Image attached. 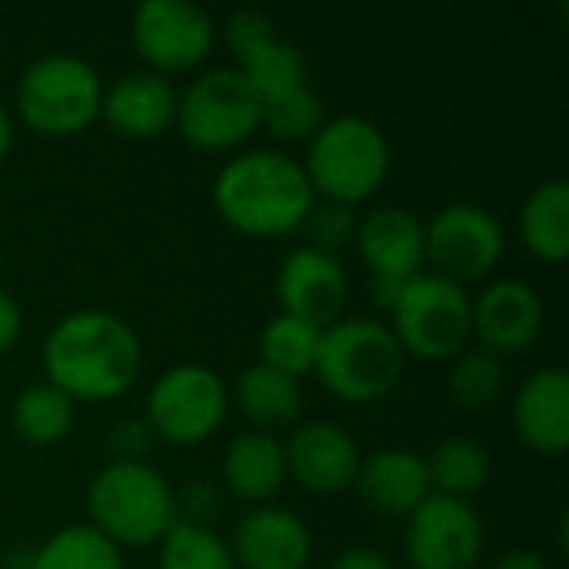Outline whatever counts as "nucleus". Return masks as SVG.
<instances>
[{"label":"nucleus","mask_w":569,"mask_h":569,"mask_svg":"<svg viewBox=\"0 0 569 569\" xmlns=\"http://www.w3.org/2000/svg\"><path fill=\"white\" fill-rule=\"evenodd\" d=\"M447 383H450V397L460 407L480 410V407L493 403L497 393L503 390V363H500V357H493L483 347L460 350L453 357V367H450Z\"/></svg>","instance_id":"c756f323"},{"label":"nucleus","mask_w":569,"mask_h":569,"mask_svg":"<svg viewBox=\"0 0 569 569\" xmlns=\"http://www.w3.org/2000/svg\"><path fill=\"white\" fill-rule=\"evenodd\" d=\"M543 297L520 277H500L473 300V333L493 357L533 347L543 330Z\"/></svg>","instance_id":"4468645a"},{"label":"nucleus","mask_w":569,"mask_h":569,"mask_svg":"<svg viewBox=\"0 0 569 569\" xmlns=\"http://www.w3.org/2000/svg\"><path fill=\"white\" fill-rule=\"evenodd\" d=\"M237 70L250 80L260 103L307 87V57H303V50L297 43H290L287 37H280V33L273 40H267L263 47H257L250 57H243Z\"/></svg>","instance_id":"bb28decb"},{"label":"nucleus","mask_w":569,"mask_h":569,"mask_svg":"<svg viewBox=\"0 0 569 569\" xmlns=\"http://www.w3.org/2000/svg\"><path fill=\"white\" fill-rule=\"evenodd\" d=\"M493 569H550L547 567V560L537 553V550H507Z\"/></svg>","instance_id":"e433bc0d"},{"label":"nucleus","mask_w":569,"mask_h":569,"mask_svg":"<svg viewBox=\"0 0 569 569\" xmlns=\"http://www.w3.org/2000/svg\"><path fill=\"white\" fill-rule=\"evenodd\" d=\"M423 460H427L430 490L443 497L467 500L490 477V453L473 437H447Z\"/></svg>","instance_id":"b1692460"},{"label":"nucleus","mask_w":569,"mask_h":569,"mask_svg":"<svg viewBox=\"0 0 569 569\" xmlns=\"http://www.w3.org/2000/svg\"><path fill=\"white\" fill-rule=\"evenodd\" d=\"M143 367L137 330L110 310H73L43 337V370L53 387L77 400L120 397Z\"/></svg>","instance_id":"f257e3e1"},{"label":"nucleus","mask_w":569,"mask_h":569,"mask_svg":"<svg viewBox=\"0 0 569 569\" xmlns=\"http://www.w3.org/2000/svg\"><path fill=\"white\" fill-rule=\"evenodd\" d=\"M403 347L393 330L370 317H343L323 327L313 373L347 403L387 397L403 373Z\"/></svg>","instance_id":"39448f33"},{"label":"nucleus","mask_w":569,"mask_h":569,"mask_svg":"<svg viewBox=\"0 0 569 569\" xmlns=\"http://www.w3.org/2000/svg\"><path fill=\"white\" fill-rule=\"evenodd\" d=\"M73 417H77L73 400L50 380L23 387L10 407L13 430L30 443H57L60 437L70 433Z\"/></svg>","instance_id":"a878e982"},{"label":"nucleus","mask_w":569,"mask_h":569,"mask_svg":"<svg viewBox=\"0 0 569 569\" xmlns=\"http://www.w3.org/2000/svg\"><path fill=\"white\" fill-rule=\"evenodd\" d=\"M100 113L130 140H153L177 120V90L157 70H133L103 87Z\"/></svg>","instance_id":"a211bd4d"},{"label":"nucleus","mask_w":569,"mask_h":569,"mask_svg":"<svg viewBox=\"0 0 569 569\" xmlns=\"http://www.w3.org/2000/svg\"><path fill=\"white\" fill-rule=\"evenodd\" d=\"M320 333L323 327L310 320H300L293 313H277L273 320H267L260 333V360L300 380L303 373L313 370Z\"/></svg>","instance_id":"c85d7f7f"},{"label":"nucleus","mask_w":569,"mask_h":569,"mask_svg":"<svg viewBox=\"0 0 569 569\" xmlns=\"http://www.w3.org/2000/svg\"><path fill=\"white\" fill-rule=\"evenodd\" d=\"M353 483L373 510L390 517H410L433 493L427 460L403 447H387L363 457Z\"/></svg>","instance_id":"aec40b11"},{"label":"nucleus","mask_w":569,"mask_h":569,"mask_svg":"<svg viewBox=\"0 0 569 569\" xmlns=\"http://www.w3.org/2000/svg\"><path fill=\"white\" fill-rule=\"evenodd\" d=\"M423 240L433 270L457 283L490 273L507 247L500 217L470 200H457L437 210V217L423 227Z\"/></svg>","instance_id":"9d476101"},{"label":"nucleus","mask_w":569,"mask_h":569,"mask_svg":"<svg viewBox=\"0 0 569 569\" xmlns=\"http://www.w3.org/2000/svg\"><path fill=\"white\" fill-rule=\"evenodd\" d=\"M523 243L543 260H563L569 250V180L550 177L537 183L520 207Z\"/></svg>","instance_id":"5701e85b"},{"label":"nucleus","mask_w":569,"mask_h":569,"mask_svg":"<svg viewBox=\"0 0 569 569\" xmlns=\"http://www.w3.org/2000/svg\"><path fill=\"white\" fill-rule=\"evenodd\" d=\"M407 520V557L413 569L477 567L483 553V520L470 500L430 493Z\"/></svg>","instance_id":"f8f14e48"},{"label":"nucleus","mask_w":569,"mask_h":569,"mask_svg":"<svg viewBox=\"0 0 569 569\" xmlns=\"http://www.w3.org/2000/svg\"><path fill=\"white\" fill-rule=\"evenodd\" d=\"M10 143H13V117H10L7 103L0 100V157L10 150Z\"/></svg>","instance_id":"58836bf2"},{"label":"nucleus","mask_w":569,"mask_h":569,"mask_svg":"<svg viewBox=\"0 0 569 569\" xmlns=\"http://www.w3.org/2000/svg\"><path fill=\"white\" fill-rule=\"evenodd\" d=\"M393 337L400 340L403 353L423 360H443L467 350L473 333V300L463 283L437 273L420 270L403 280L393 307Z\"/></svg>","instance_id":"423d86ee"},{"label":"nucleus","mask_w":569,"mask_h":569,"mask_svg":"<svg viewBox=\"0 0 569 569\" xmlns=\"http://www.w3.org/2000/svg\"><path fill=\"white\" fill-rule=\"evenodd\" d=\"M277 37V23L270 13L257 10V7H240L230 20H227V47L233 50L237 60L250 57L257 47H263L267 40Z\"/></svg>","instance_id":"473e14b6"},{"label":"nucleus","mask_w":569,"mask_h":569,"mask_svg":"<svg viewBox=\"0 0 569 569\" xmlns=\"http://www.w3.org/2000/svg\"><path fill=\"white\" fill-rule=\"evenodd\" d=\"M277 300L280 313H293L317 327L340 320L347 303V270L337 253L317 247H293L277 267Z\"/></svg>","instance_id":"ddd939ff"},{"label":"nucleus","mask_w":569,"mask_h":569,"mask_svg":"<svg viewBox=\"0 0 569 569\" xmlns=\"http://www.w3.org/2000/svg\"><path fill=\"white\" fill-rule=\"evenodd\" d=\"M160 569H237L230 543L203 523L177 517L160 537Z\"/></svg>","instance_id":"cd10ccee"},{"label":"nucleus","mask_w":569,"mask_h":569,"mask_svg":"<svg viewBox=\"0 0 569 569\" xmlns=\"http://www.w3.org/2000/svg\"><path fill=\"white\" fill-rule=\"evenodd\" d=\"M400 287H403V280L370 273V300H373L377 307H387V310H390L393 300H397V293H400Z\"/></svg>","instance_id":"4c0bfd02"},{"label":"nucleus","mask_w":569,"mask_h":569,"mask_svg":"<svg viewBox=\"0 0 569 569\" xmlns=\"http://www.w3.org/2000/svg\"><path fill=\"white\" fill-rule=\"evenodd\" d=\"M287 473L313 493H340L353 487L360 470V443L330 420H310L290 433L283 443Z\"/></svg>","instance_id":"2eb2a0df"},{"label":"nucleus","mask_w":569,"mask_h":569,"mask_svg":"<svg viewBox=\"0 0 569 569\" xmlns=\"http://www.w3.org/2000/svg\"><path fill=\"white\" fill-rule=\"evenodd\" d=\"M230 393L217 370L203 363L167 367L147 397V423L170 443H200L223 423Z\"/></svg>","instance_id":"1a4fd4ad"},{"label":"nucleus","mask_w":569,"mask_h":569,"mask_svg":"<svg viewBox=\"0 0 569 569\" xmlns=\"http://www.w3.org/2000/svg\"><path fill=\"white\" fill-rule=\"evenodd\" d=\"M317 193L303 163L283 150L257 147L230 157L213 180L217 213L253 237H273L303 227Z\"/></svg>","instance_id":"f03ea898"},{"label":"nucleus","mask_w":569,"mask_h":569,"mask_svg":"<svg viewBox=\"0 0 569 569\" xmlns=\"http://www.w3.org/2000/svg\"><path fill=\"white\" fill-rule=\"evenodd\" d=\"M103 80L77 53H43L17 80V110L40 133H77L100 117Z\"/></svg>","instance_id":"0eeeda50"},{"label":"nucleus","mask_w":569,"mask_h":569,"mask_svg":"<svg viewBox=\"0 0 569 569\" xmlns=\"http://www.w3.org/2000/svg\"><path fill=\"white\" fill-rule=\"evenodd\" d=\"M263 117V103L237 67H213L177 93L180 133L200 150L243 143Z\"/></svg>","instance_id":"6e6552de"},{"label":"nucleus","mask_w":569,"mask_h":569,"mask_svg":"<svg viewBox=\"0 0 569 569\" xmlns=\"http://www.w3.org/2000/svg\"><path fill=\"white\" fill-rule=\"evenodd\" d=\"M213 33L210 13L193 0H143L130 20L133 47L157 73L203 63Z\"/></svg>","instance_id":"9b49d317"},{"label":"nucleus","mask_w":569,"mask_h":569,"mask_svg":"<svg viewBox=\"0 0 569 569\" xmlns=\"http://www.w3.org/2000/svg\"><path fill=\"white\" fill-rule=\"evenodd\" d=\"M330 569H393V563L377 547H347Z\"/></svg>","instance_id":"c9c22d12"},{"label":"nucleus","mask_w":569,"mask_h":569,"mask_svg":"<svg viewBox=\"0 0 569 569\" xmlns=\"http://www.w3.org/2000/svg\"><path fill=\"white\" fill-rule=\"evenodd\" d=\"M303 227H307V237H310L307 247L337 253L347 240H353V233H357V217H353L350 203L323 200V203H313V207H310Z\"/></svg>","instance_id":"2f4dec72"},{"label":"nucleus","mask_w":569,"mask_h":569,"mask_svg":"<svg viewBox=\"0 0 569 569\" xmlns=\"http://www.w3.org/2000/svg\"><path fill=\"white\" fill-rule=\"evenodd\" d=\"M237 407L247 420L257 423V430L287 427L303 410V390L300 380L270 367V363H250L237 377Z\"/></svg>","instance_id":"4be33fe9"},{"label":"nucleus","mask_w":569,"mask_h":569,"mask_svg":"<svg viewBox=\"0 0 569 569\" xmlns=\"http://www.w3.org/2000/svg\"><path fill=\"white\" fill-rule=\"evenodd\" d=\"M30 569H123V557L97 527L70 523L33 550Z\"/></svg>","instance_id":"393cba45"},{"label":"nucleus","mask_w":569,"mask_h":569,"mask_svg":"<svg viewBox=\"0 0 569 569\" xmlns=\"http://www.w3.org/2000/svg\"><path fill=\"white\" fill-rule=\"evenodd\" d=\"M303 173L323 200L357 203L373 197L390 173L387 133L357 113H337L307 140Z\"/></svg>","instance_id":"20e7f679"},{"label":"nucleus","mask_w":569,"mask_h":569,"mask_svg":"<svg viewBox=\"0 0 569 569\" xmlns=\"http://www.w3.org/2000/svg\"><path fill=\"white\" fill-rule=\"evenodd\" d=\"M353 240H357L360 257L367 260L370 273H377V277L410 280L413 273H420V267L427 260L423 223L397 203L367 210L357 220Z\"/></svg>","instance_id":"f3484780"},{"label":"nucleus","mask_w":569,"mask_h":569,"mask_svg":"<svg viewBox=\"0 0 569 569\" xmlns=\"http://www.w3.org/2000/svg\"><path fill=\"white\" fill-rule=\"evenodd\" d=\"M287 480L283 440L270 430H243L223 450V483L240 500H270Z\"/></svg>","instance_id":"412c9836"},{"label":"nucleus","mask_w":569,"mask_h":569,"mask_svg":"<svg viewBox=\"0 0 569 569\" xmlns=\"http://www.w3.org/2000/svg\"><path fill=\"white\" fill-rule=\"evenodd\" d=\"M20 330H23L20 303L7 290H0V353H7L20 340Z\"/></svg>","instance_id":"f704fd0d"},{"label":"nucleus","mask_w":569,"mask_h":569,"mask_svg":"<svg viewBox=\"0 0 569 569\" xmlns=\"http://www.w3.org/2000/svg\"><path fill=\"white\" fill-rule=\"evenodd\" d=\"M90 527L117 547L160 543L177 520V497L167 477L147 460H110L87 487Z\"/></svg>","instance_id":"7ed1b4c3"},{"label":"nucleus","mask_w":569,"mask_h":569,"mask_svg":"<svg viewBox=\"0 0 569 569\" xmlns=\"http://www.w3.org/2000/svg\"><path fill=\"white\" fill-rule=\"evenodd\" d=\"M327 120V110H323V100L320 93L307 83L293 93H283L277 100H267L263 103V117H260V127H267L273 137L280 140H310L320 123Z\"/></svg>","instance_id":"7c9ffc66"},{"label":"nucleus","mask_w":569,"mask_h":569,"mask_svg":"<svg viewBox=\"0 0 569 569\" xmlns=\"http://www.w3.org/2000/svg\"><path fill=\"white\" fill-rule=\"evenodd\" d=\"M230 553L243 569H303L313 553V537L293 510L253 507L237 520Z\"/></svg>","instance_id":"dca6fc26"},{"label":"nucleus","mask_w":569,"mask_h":569,"mask_svg":"<svg viewBox=\"0 0 569 569\" xmlns=\"http://www.w3.org/2000/svg\"><path fill=\"white\" fill-rule=\"evenodd\" d=\"M147 433H150V423L147 420H123L117 430H113V440H117V460H143V447H147Z\"/></svg>","instance_id":"72a5a7b5"},{"label":"nucleus","mask_w":569,"mask_h":569,"mask_svg":"<svg viewBox=\"0 0 569 569\" xmlns=\"http://www.w3.org/2000/svg\"><path fill=\"white\" fill-rule=\"evenodd\" d=\"M513 427L527 447L563 453L569 447V373L567 367L533 370L513 400Z\"/></svg>","instance_id":"6ab92c4d"}]
</instances>
